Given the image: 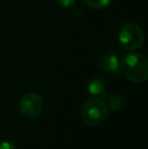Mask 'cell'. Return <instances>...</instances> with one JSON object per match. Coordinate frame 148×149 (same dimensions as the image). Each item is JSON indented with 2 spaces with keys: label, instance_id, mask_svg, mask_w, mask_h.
Here are the masks:
<instances>
[{
  "label": "cell",
  "instance_id": "cell-2",
  "mask_svg": "<svg viewBox=\"0 0 148 149\" xmlns=\"http://www.w3.org/2000/svg\"><path fill=\"white\" fill-rule=\"evenodd\" d=\"M109 114V106L104 100L99 98H91L83 104L80 117L84 125L93 127L105 121Z\"/></svg>",
  "mask_w": 148,
  "mask_h": 149
},
{
  "label": "cell",
  "instance_id": "cell-6",
  "mask_svg": "<svg viewBox=\"0 0 148 149\" xmlns=\"http://www.w3.org/2000/svg\"><path fill=\"white\" fill-rule=\"evenodd\" d=\"M106 86L105 83L101 79H92L89 81L87 90L92 95H99V96H106Z\"/></svg>",
  "mask_w": 148,
  "mask_h": 149
},
{
  "label": "cell",
  "instance_id": "cell-9",
  "mask_svg": "<svg viewBox=\"0 0 148 149\" xmlns=\"http://www.w3.org/2000/svg\"><path fill=\"white\" fill-rule=\"evenodd\" d=\"M58 3L64 8H69L75 3V0H58Z\"/></svg>",
  "mask_w": 148,
  "mask_h": 149
},
{
  "label": "cell",
  "instance_id": "cell-8",
  "mask_svg": "<svg viewBox=\"0 0 148 149\" xmlns=\"http://www.w3.org/2000/svg\"><path fill=\"white\" fill-rule=\"evenodd\" d=\"M124 106V98L120 94H115L110 98V107L114 112H119Z\"/></svg>",
  "mask_w": 148,
  "mask_h": 149
},
{
  "label": "cell",
  "instance_id": "cell-5",
  "mask_svg": "<svg viewBox=\"0 0 148 149\" xmlns=\"http://www.w3.org/2000/svg\"><path fill=\"white\" fill-rule=\"evenodd\" d=\"M119 65H120V62H119L118 57L113 53H108L101 56L99 61V68L105 72H116V71H118Z\"/></svg>",
  "mask_w": 148,
  "mask_h": 149
},
{
  "label": "cell",
  "instance_id": "cell-1",
  "mask_svg": "<svg viewBox=\"0 0 148 149\" xmlns=\"http://www.w3.org/2000/svg\"><path fill=\"white\" fill-rule=\"evenodd\" d=\"M122 71L130 81L142 83L148 77V60L141 53L127 55L122 61Z\"/></svg>",
  "mask_w": 148,
  "mask_h": 149
},
{
  "label": "cell",
  "instance_id": "cell-7",
  "mask_svg": "<svg viewBox=\"0 0 148 149\" xmlns=\"http://www.w3.org/2000/svg\"><path fill=\"white\" fill-rule=\"evenodd\" d=\"M113 0H82V2L89 8L94 10H103L112 3Z\"/></svg>",
  "mask_w": 148,
  "mask_h": 149
},
{
  "label": "cell",
  "instance_id": "cell-10",
  "mask_svg": "<svg viewBox=\"0 0 148 149\" xmlns=\"http://www.w3.org/2000/svg\"><path fill=\"white\" fill-rule=\"evenodd\" d=\"M0 149H15L14 145L9 141H2L0 142Z\"/></svg>",
  "mask_w": 148,
  "mask_h": 149
},
{
  "label": "cell",
  "instance_id": "cell-3",
  "mask_svg": "<svg viewBox=\"0 0 148 149\" xmlns=\"http://www.w3.org/2000/svg\"><path fill=\"white\" fill-rule=\"evenodd\" d=\"M120 44L127 51H135L143 45L144 33L142 29L135 24H125L119 33Z\"/></svg>",
  "mask_w": 148,
  "mask_h": 149
},
{
  "label": "cell",
  "instance_id": "cell-4",
  "mask_svg": "<svg viewBox=\"0 0 148 149\" xmlns=\"http://www.w3.org/2000/svg\"><path fill=\"white\" fill-rule=\"evenodd\" d=\"M44 108V100L37 92H28L19 100V111L24 117L35 120L41 115Z\"/></svg>",
  "mask_w": 148,
  "mask_h": 149
}]
</instances>
